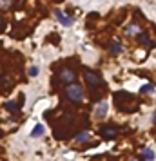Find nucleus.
I'll return each mask as SVG.
<instances>
[{"instance_id": "f257e3e1", "label": "nucleus", "mask_w": 156, "mask_h": 161, "mask_svg": "<svg viewBox=\"0 0 156 161\" xmlns=\"http://www.w3.org/2000/svg\"><path fill=\"white\" fill-rule=\"evenodd\" d=\"M67 96H69L71 101L80 103V101H82V87L76 85V83H69V85H67Z\"/></svg>"}, {"instance_id": "f03ea898", "label": "nucleus", "mask_w": 156, "mask_h": 161, "mask_svg": "<svg viewBox=\"0 0 156 161\" xmlns=\"http://www.w3.org/2000/svg\"><path fill=\"white\" fill-rule=\"evenodd\" d=\"M85 80H87V85L91 87V89H96V87H100V83H102L100 76L96 74L94 71H85Z\"/></svg>"}, {"instance_id": "7ed1b4c3", "label": "nucleus", "mask_w": 156, "mask_h": 161, "mask_svg": "<svg viewBox=\"0 0 156 161\" xmlns=\"http://www.w3.org/2000/svg\"><path fill=\"white\" fill-rule=\"evenodd\" d=\"M60 78H62L64 83L69 85V83H73V82H74V73H73V71H69V69H64L62 73H60Z\"/></svg>"}, {"instance_id": "20e7f679", "label": "nucleus", "mask_w": 156, "mask_h": 161, "mask_svg": "<svg viewBox=\"0 0 156 161\" xmlns=\"http://www.w3.org/2000/svg\"><path fill=\"white\" fill-rule=\"evenodd\" d=\"M102 136H104L105 140H113V138L116 136V129H115V127H111V125H109V127H105V129H102Z\"/></svg>"}, {"instance_id": "39448f33", "label": "nucleus", "mask_w": 156, "mask_h": 161, "mask_svg": "<svg viewBox=\"0 0 156 161\" xmlns=\"http://www.w3.org/2000/svg\"><path fill=\"white\" fill-rule=\"evenodd\" d=\"M105 114H107V103L102 101V103L96 107V116H98V118H102V116H105Z\"/></svg>"}, {"instance_id": "423d86ee", "label": "nucleus", "mask_w": 156, "mask_h": 161, "mask_svg": "<svg viewBox=\"0 0 156 161\" xmlns=\"http://www.w3.org/2000/svg\"><path fill=\"white\" fill-rule=\"evenodd\" d=\"M56 16H58V20L62 22L64 25H71V18H69V16H65V15H64L60 9L56 11Z\"/></svg>"}, {"instance_id": "0eeeda50", "label": "nucleus", "mask_w": 156, "mask_h": 161, "mask_svg": "<svg viewBox=\"0 0 156 161\" xmlns=\"http://www.w3.org/2000/svg\"><path fill=\"white\" fill-rule=\"evenodd\" d=\"M144 158H145L147 161H153L154 159V152L151 150V149H145V150H144Z\"/></svg>"}, {"instance_id": "6e6552de", "label": "nucleus", "mask_w": 156, "mask_h": 161, "mask_svg": "<svg viewBox=\"0 0 156 161\" xmlns=\"http://www.w3.org/2000/svg\"><path fill=\"white\" fill-rule=\"evenodd\" d=\"M87 138H91V136H89V132H82V134H78V136H76L74 140L78 141V143H82V141H85Z\"/></svg>"}, {"instance_id": "1a4fd4ad", "label": "nucleus", "mask_w": 156, "mask_h": 161, "mask_svg": "<svg viewBox=\"0 0 156 161\" xmlns=\"http://www.w3.org/2000/svg\"><path fill=\"white\" fill-rule=\"evenodd\" d=\"M111 53L113 54L122 53V45H120V43H113V45H111Z\"/></svg>"}, {"instance_id": "9d476101", "label": "nucleus", "mask_w": 156, "mask_h": 161, "mask_svg": "<svg viewBox=\"0 0 156 161\" xmlns=\"http://www.w3.org/2000/svg\"><path fill=\"white\" fill-rule=\"evenodd\" d=\"M42 132H44V127H42V125H36V127H35V130L31 132V136H40Z\"/></svg>"}, {"instance_id": "9b49d317", "label": "nucleus", "mask_w": 156, "mask_h": 161, "mask_svg": "<svg viewBox=\"0 0 156 161\" xmlns=\"http://www.w3.org/2000/svg\"><path fill=\"white\" fill-rule=\"evenodd\" d=\"M136 33H138V27H136V25H129V27H127V34H136Z\"/></svg>"}, {"instance_id": "f8f14e48", "label": "nucleus", "mask_w": 156, "mask_h": 161, "mask_svg": "<svg viewBox=\"0 0 156 161\" xmlns=\"http://www.w3.org/2000/svg\"><path fill=\"white\" fill-rule=\"evenodd\" d=\"M6 109H7V110H11V112H15V109H17V105H15L13 101H9V103H6Z\"/></svg>"}, {"instance_id": "ddd939ff", "label": "nucleus", "mask_w": 156, "mask_h": 161, "mask_svg": "<svg viewBox=\"0 0 156 161\" xmlns=\"http://www.w3.org/2000/svg\"><path fill=\"white\" fill-rule=\"evenodd\" d=\"M153 89H154L153 85H144V87H142V92H151Z\"/></svg>"}, {"instance_id": "4468645a", "label": "nucleus", "mask_w": 156, "mask_h": 161, "mask_svg": "<svg viewBox=\"0 0 156 161\" xmlns=\"http://www.w3.org/2000/svg\"><path fill=\"white\" fill-rule=\"evenodd\" d=\"M29 74H31V76H36V74H38V69H36V67L29 69Z\"/></svg>"}, {"instance_id": "2eb2a0df", "label": "nucleus", "mask_w": 156, "mask_h": 161, "mask_svg": "<svg viewBox=\"0 0 156 161\" xmlns=\"http://www.w3.org/2000/svg\"><path fill=\"white\" fill-rule=\"evenodd\" d=\"M154 125H156V114H154Z\"/></svg>"}, {"instance_id": "dca6fc26", "label": "nucleus", "mask_w": 156, "mask_h": 161, "mask_svg": "<svg viewBox=\"0 0 156 161\" xmlns=\"http://www.w3.org/2000/svg\"><path fill=\"white\" fill-rule=\"evenodd\" d=\"M133 161H138V159H133Z\"/></svg>"}, {"instance_id": "f3484780", "label": "nucleus", "mask_w": 156, "mask_h": 161, "mask_svg": "<svg viewBox=\"0 0 156 161\" xmlns=\"http://www.w3.org/2000/svg\"><path fill=\"white\" fill-rule=\"evenodd\" d=\"M0 24H2V22H0Z\"/></svg>"}]
</instances>
